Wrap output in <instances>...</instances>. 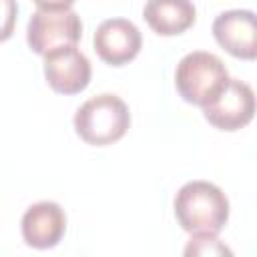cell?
<instances>
[{"label": "cell", "instance_id": "1", "mask_svg": "<svg viewBox=\"0 0 257 257\" xmlns=\"http://www.w3.org/2000/svg\"><path fill=\"white\" fill-rule=\"evenodd\" d=\"M175 217L187 233H219L229 219L227 195L209 181H189L175 195Z\"/></svg>", "mask_w": 257, "mask_h": 257}, {"label": "cell", "instance_id": "2", "mask_svg": "<svg viewBox=\"0 0 257 257\" xmlns=\"http://www.w3.org/2000/svg\"><path fill=\"white\" fill-rule=\"evenodd\" d=\"M131 126V110L126 102L110 92L96 94L82 102L74 114L76 135L92 145L106 147L120 141Z\"/></svg>", "mask_w": 257, "mask_h": 257}, {"label": "cell", "instance_id": "3", "mask_svg": "<svg viewBox=\"0 0 257 257\" xmlns=\"http://www.w3.org/2000/svg\"><path fill=\"white\" fill-rule=\"evenodd\" d=\"M223 60L205 50H193L185 54L175 70V86L181 98L189 104L203 106L213 100L229 80Z\"/></svg>", "mask_w": 257, "mask_h": 257}, {"label": "cell", "instance_id": "4", "mask_svg": "<svg viewBox=\"0 0 257 257\" xmlns=\"http://www.w3.org/2000/svg\"><path fill=\"white\" fill-rule=\"evenodd\" d=\"M201 108L209 124H213L219 131L233 133L247 126L253 120L255 92L247 82L239 78H229L223 90Z\"/></svg>", "mask_w": 257, "mask_h": 257}, {"label": "cell", "instance_id": "5", "mask_svg": "<svg viewBox=\"0 0 257 257\" xmlns=\"http://www.w3.org/2000/svg\"><path fill=\"white\" fill-rule=\"evenodd\" d=\"M82 36V22L74 10H60V12H44L36 10L26 26V42L32 52L44 56L46 52L76 44Z\"/></svg>", "mask_w": 257, "mask_h": 257}, {"label": "cell", "instance_id": "6", "mask_svg": "<svg viewBox=\"0 0 257 257\" xmlns=\"http://www.w3.org/2000/svg\"><path fill=\"white\" fill-rule=\"evenodd\" d=\"M92 76L88 58L76 48V44L58 46L44 54V78L48 86L58 94L82 92Z\"/></svg>", "mask_w": 257, "mask_h": 257}, {"label": "cell", "instance_id": "7", "mask_svg": "<svg viewBox=\"0 0 257 257\" xmlns=\"http://www.w3.org/2000/svg\"><path fill=\"white\" fill-rule=\"evenodd\" d=\"M94 52L98 58L110 66H124L137 58L143 46V36L139 28L126 18L102 20L92 38Z\"/></svg>", "mask_w": 257, "mask_h": 257}, {"label": "cell", "instance_id": "8", "mask_svg": "<svg viewBox=\"0 0 257 257\" xmlns=\"http://www.w3.org/2000/svg\"><path fill=\"white\" fill-rule=\"evenodd\" d=\"M213 36L231 56L255 60L257 56V18L253 10H227L213 20Z\"/></svg>", "mask_w": 257, "mask_h": 257}, {"label": "cell", "instance_id": "9", "mask_svg": "<svg viewBox=\"0 0 257 257\" xmlns=\"http://www.w3.org/2000/svg\"><path fill=\"white\" fill-rule=\"evenodd\" d=\"M20 231L28 247L52 249L62 241L66 231L64 209L54 201H38L22 215Z\"/></svg>", "mask_w": 257, "mask_h": 257}, {"label": "cell", "instance_id": "10", "mask_svg": "<svg viewBox=\"0 0 257 257\" xmlns=\"http://www.w3.org/2000/svg\"><path fill=\"white\" fill-rule=\"evenodd\" d=\"M143 18L159 36H179L197 20V10L191 0H147Z\"/></svg>", "mask_w": 257, "mask_h": 257}, {"label": "cell", "instance_id": "11", "mask_svg": "<svg viewBox=\"0 0 257 257\" xmlns=\"http://www.w3.org/2000/svg\"><path fill=\"white\" fill-rule=\"evenodd\" d=\"M185 255H231V249L215 233H191Z\"/></svg>", "mask_w": 257, "mask_h": 257}, {"label": "cell", "instance_id": "12", "mask_svg": "<svg viewBox=\"0 0 257 257\" xmlns=\"http://www.w3.org/2000/svg\"><path fill=\"white\" fill-rule=\"evenodd\" d=\"M16 18H18L16 0H0V42L8 40L14 34Z\"/></svg>", "mask_w": 257, "mask_h": 257}, {"label": "cell", "instance_id": "13", "mask_svg": "<svg viewBox=\"0 0 257 257\" xmlns=\"http://www.w3.org/2000/svg\"><path fill=\"white\" fill-rule=\"evenodd\" d=\"M38 10L44 12H60V10H70L74 0H32Z\"/></svg>", "mask_w": 257, "mask_h": 257}]
</instances>
